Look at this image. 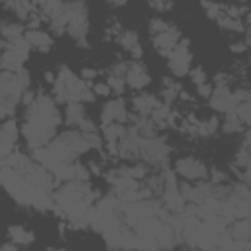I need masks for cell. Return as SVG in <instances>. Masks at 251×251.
I'll list each match as a JSON object with an SVG mask.
<instances>
[{"instance_id":"4","label":"cell","mask_w":251,"mask_h":251,"mask_svg":"<svg viewBox=\"0 0 251 251\" xmlns=\"http://www.w3.org/2000/svg\"><path fill=\"white\" fill-rule=\"evenodd\" d=\"M31 51V45L25 41V37L4 41L2 39V71H18L24 69V63L27 61Z\"/></svg>"},{"instance_id":"16","label":"cell","mask_w":251,"mask_h":251,"mask_svg":"<svg viewBox=\"0 0 251 251\" xmlns=\"http://www.w3.org/2000/svg\"><path fill=\"white\" fill-rule=\"evenodd\" d=\"M182 86L178 80L171 78V76H163V82H161V100L165 104H173L178 100V94H180Z\"/></svg>"},{"instance_id":"1","label":"cell","mask_w":251,"mask_h":251,"mask_svg":"<svg viewBox=\"0 0 251 251\" xmlns=\"http://www.w3.org/2000/svg\"><path fill=\"white\" fill-rule=\"evenodd\" d=\"M57 104L59 102L53 96L37 92L35 100L25 106L24 122L20 127H22V137L25 139L31 151L47 145L55 137L63 122V114L59 112Z\"/></svg>"},{"instance_id":"20","label":"cell","mask_w":251,"mask_h":251,"mask_svg":"<svg viewBox=\"0 0 251 251\" xmlns=\"http://www.w3.org/2000/svg\"><path fill=\"white\" fill-rule=\"evenodd\" d=\"M8 237H10L14 243H18V245H27V243L33 241V231H29V229H25L24 226L16 224V226H10V227H8Z\"/></svg>"},{"instance_id":"5","label":"cell","mask_w":251,"mask_h":251,"mask_svg":"<svg viewBox=\"0 0 251 251\" xmlns=\"http://www.w3.org/2000/svg\"><path fill=\"white\" fill-rule=\"evenodd\" d=\"M173 171L176 173V176H180L182 180L188 182H198L210 176V169L204 161H200L194 155H182L173 163Z\"/></svg>"},{"instance_id":"30","label":"cell","mask_w":251,"mask_h":251,"mask_svg":"<svg viewBox=\"0 0 251 251\" xmlns=\"http://www.w3.org/2000/svg\"><path fill=\"white\" fill-rule=\"evenodd\" d=\"M243 22H245L247 25H251V10H247V12H245V16H243Z\"/></svg>"},{"instance_id":"29","label":"cell","mask_w":251,"mask_h":251,"mask_svg":"<svg viewBox=\"0 0 251 251\" xmlns=\"http://www.w3.org/2000/svg\"><path fill=\"white\" fill-rule=\"evenodd\" d=\"M108 6H112V8H118V6H126L127 4V0H104Z\"/></svg>"},{"instance_id":"18","label":"cell","mask_w":251,"mask_h":251,"mask_svg":"<svg viewBox=\"0 0 251 251\" xmlns=\"http://www.w3.org/2000/svg\"><path fill=\"white\" fill-rule=\"evenodd\" d=\"M25 35V25L16 22V20H8L4 18L2 20V39L4 41H14V39H20Z\"/></svg>"},{"instance_id":"2","label":"cell","mask_w":251,"mask_h":251,"mask_svg":"<svg viewBox=\"0 0 251 251\" xmlns=\"http://www.w3.org/2000/svg\"><path fill=\"white\" fill-rule=\"evenodd\" d=\"M31 86L29 73L25 69L2 71L0 75V110L2 118L8 120L16 114V108L22 104L25 90Z\"/></svg>"},{"instance_id":"31","label":"cell","mask_w":251,"mask_h":251,"mask_svg":"<svg viewBox=\"0 0 251 251\" xmlns=\"http://www.w3.org/2000/svg\"><path fill=\"white\" fill-rule=\"evenodd\" d=\"M245 43H247V47L251 49V25L247 27V37H245Z\"/></svg>"},{"instance_id":"11","label":"cell","mask_w":251,"mask_h":251,"mask_svg":"<svg viewBox=\"0 0 251 251\" xmlns=\"http://www.w3.org/2000/svg\"><path fill=\"white\" fill-rule=\"evenodd\" d=\"M151 82V75L141 61H129L126 71V84L133 90H143Z\"/></svg>"},{"instance_id":"8","label":"cell","mask_w":251,"mask_h":251,"mask_svg":"<svg viewBox=\"0 0 251 251\" xmlns=\"http://www.w3.org/2000/svg\"><path fill=\"white\" fill-rule=\"evenodd\" d=\"M129 118L131 114L127 112V106H126V100L116 96V98H110L104 102L102 110H100V124L106 126V124H112V122H122V124H129Z\"/></svg>"},{"instance_id":"14","label":"cell","mask_w":251,"mask_h":251,"mask_svg":"<svg viewBox=\"0 0 251 251\" xmlns=\"http://www.w3.org/2000/svg\"><path fill=\"white\" fill-rule=\"evenodd\" d=\"M25 41L31 45V49L39 51V53H47L51 51L53 43H55V37L49 33V31H43V29H25Z\"/></svg>"},{"instance_id":"24","label":"cell","mask_w":251,"mask_h":251,"mask_svg":"<svg viewBox=\"0 0 251 251\" xmlns=\"http://www.w3.org/2000/svg\"><path fill=\"white\" fill-rule=\"evenodd\" d=\"M90 86H92V90H94V94L96 96H102V98H110L114 92H112V88H110V84L106 82V80H96V82H90Z\"/></svg>"},{"instance_id":"17","label":"cell","mask_w":251,"mask_h":251,"mask_svg":"<svg viewBox=\"0 0 251 251\" xmlns=\"http://www.w3.org/2000/svg\"><path fill=\"white\" fill-rule=\"evenodd\" d=\"M245 127H247V126L243 124V120L237 116L235 110L226 112V114H224V122L220 124V129H222L224 133H229V135H233V133H243Z\"/></svg>"},{"instance_id":"9","label":"cell","mask_w":251,"mask_h":251,"mask_svg":"<svg viewBox=\"0 0 251 251\" xmlns=\"http://www.w3.org/2000/svg\"><path fill=\"white\" fill-rule=\"evenodd\" d=\"M20 131H22V127H18V122L14 118L4 120V126H2V131H0V155H2V159L16 151Z\"/></svg>"},{"instance_id":"26","label":"cell","mask_w":251,"mask_h":251,"mask_svg":"<svg viewBox=\"0 0 251 251\" xmlns=\"http://www.w3.org/2000/svg\"><path fill=\"white\" fill-rule=\"evenodd\" d=\"M210 180L214 184H226L227 182V175L220 169H210Z\"/></svg>"},{"instance_id":"15","label":"cell","mask_w":251,"mask_h":251,"mask_svg":"<svg viewBox=\"0 0 251 251\" xmlns=\"http://www.w3.org/2000/svg\"><path fill=\"white\" fill-rule=\"evenodd\" d=\"M86 110L82 102H67L65 110H63V120L69 127H78L84 120H86Z\"/></svg>"},{"instance_id":"12","label":"cell","mask_w":251,"mask_h":251,"mask_svg":"<svg viewBox=\"0 0 251 251\" xmlns=\"http://www.w3.org/2000/svg\"><path fill=\"white\" fill-rule=\"evenodd\" d=\"M161 104H163L161 96L151 94V92H139V94H135L131 98V110L137 116H147L149 118Z\"/></svg>"},{"instance_id":"27","label":"cell","mask_w":251,"mask_h":251,"mask_svg":"<svg viewBox=\"0 0 251 251\" xmlns=\"http://www.w3.org/2000/svg\"><path fill=\"white\" fill-rule=\"evenodd\" d=\"M80 76H82L86 82H92V80L98 76V71H96V69H82V71H80Z\"/></svg>"},{"instance_id":"7","label":"cell","mask_w":251,"mask_h":251,"mask_svg":"<svg viewBox=\"0 0 251 251\" xmlns=\"http://www.w3.org/2000/svg\"><path fill=\"white\" fill-rule=\"evenodd\" d=\"M167 67L175 76H184L192 69V49H190V39H180L175 49L167 57Z\"/></svg>"},{"instance_id":"32","label":"cell","mask_w":251,"mask_h":251,"mask_svg":"<svg viewBox=\"0 0 251 251\" xmlns=\"http://www.w3.org/2000/svg\"><path fill=\"white\" fill-rule=\"evenodd\" d=\"M233 2H237V4H243V2H245V0H233Z\"/></svg>"},{"instance_id":"25","label":"cell","mask_w":251,"mask_h":251,"mask_svg":"<svg viewBox=\"0 0 251 251\" xmlns=\"http://www.w3.org/2000/svg\"><path fill=\"white\" fill-rule=\"evenodd\" d=\"M212 92H214V82H210V80L196 86V94H198L200 98H206V100H208V98L212 96Z\"/></svg>"},{"instance_id":"10","label":"cell","mask_w":251,"mask_h":251,"mask_svg":"<svg viewBox=\"0 0 251 251\" xmlns=\"http://www.w3.org/2000/svg\"><path fill=\"white\" fill-rule=\"evenodd\" d=\"M210 102V108L216 110V112H231L237 108V100L233 98V90L229 86H214V92L212 96L208 98Z\"/></svg>"},{"instance_id":"21","label":"cell","mask_w":251,"mask_h":251,"mask_svg":"<svg viewBox=\"0 0 251 251\" xmlns=\"http://www.w3.org/2000/svg\"><path fill=\"white\" fill-rule=\"evenodd\" d=\"M106 82L110 84V88H112V92L116 94V96H120L124 90H126V76H120V75H108L106 76Z\"/></svg>"},{"instance_id":"6","label":"cell","mask_w":251,"mask_h":251,"mask_svg":"<svg viewBox=\"0 0 251 251\" xmlns=\"http://www.w3.org/2000/svg\"><path fill=\"white\" fill-rule=\"evenodd\" d=\"M169 145L163 135L141 137V161L151 167H163L169 161Z\"/></svg>"},{"instance_id":"23","label":"cell","mask_w":251,"mask_h":251,"mask_svg":"<svg viewBox=\"0 0 251 251\" xmlns=\"http://www.w3.org/2000/svg\"><path fill=\"white\" fill-rule=\"evenodd\" d=\"M147 6L157 14H165L175 6V0H147Z\"/></svg>"},{"instance_id":"13","label":"cell","mask_w":251,"mask_h":251,"mask_svg":"<svg viewBox=\"0 0 251 251\" xmlns=\"http://www.w3.org/2000/svg\"><path fill=\"white\" fill-rule=\"evenodd\" d=\"M116 41L120 43V47H122L126 53H129V57H131L133 61H137V59L143 57L141 39H139V35H137L135 29H127V27H124V31L118 35Z\"/></svg>"},{"instance_id":"3","label":"cell","mask_w":251,"mask_h":251,"mask_svg":"<svg viewBox=\"0 0 251 251\" xmlns=\"http://www.w3.org/2000/svg\"><path fill=\"white\" fill-rule=\"evenodd\" d=\"M149 37H151L153 49L167 59L169 53L175 49V45L182 39V33L173 22H169L161 16H153L149 20Z\"/></svg>"},{"instance_id":"28","label":"cell","mask_w":251,"mask_h":251,"mask_svg":"<svg viewBox=\"0 0 251 251\" xmlns=\"http://www.w3.org/2000/svg\"><path fill=\"white\" fill-rule=\"evenodd\" d=\"M247 49H249V47H247L245 41H235V43L229 45V51H231V53H245Z\"/></svg>"},{"instance_id":"19","label":"cell","mask_w":251,"mask_h":251,"mask_svg":"<svg viewBox=\"0 0 251 251\" xmlns=\"http://www.w3.org/2000/svg\"><path fill=\"white\" fill-rule=\"evenodd\" d=\"M229 233H231L233 239L251 241V218H243V220L233 222L231 227H229Z\"/></svg>"},{"instance_id":"22","label":"cell","mask_w":251,"mask_h":251,"mask_svg":"<svg viewBox=\"0 0 251 251\" xmlns=\"http://www.w3.org/2000/svg\"><path fill=\"white\" fill-rule=\"evenodd\" d=\"M188 78L192 80V84L194 86H198V84H204V82H208V73L204 71V67H192L190 69V73H188Z\"/></svg>"}]
</instances>
